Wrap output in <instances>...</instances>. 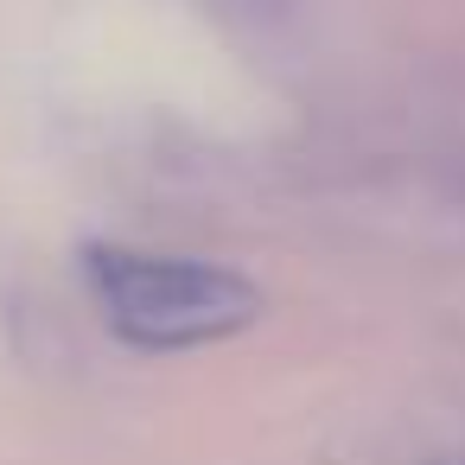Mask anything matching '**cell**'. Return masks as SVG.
Listing matches in <instances>:
<instances>
[{
	"label": "cell",
	"instance_id": "cell-1",
	"mask_svg": "<svg viewBox=\"0 0 465 465\" xmlns=\"http://www.w3.org/2000/svg\"><path fill=\"white\" fill-rule=\"evenodd\" d=\"M90 293L103 319L141 351H192L236 338L262 319V287L217 262L141 255V249H90Z\"/></svg>",
	"mask_w": 465,
	"mask_h": 465
}]
</instances>
